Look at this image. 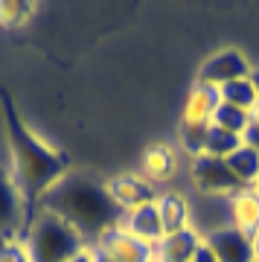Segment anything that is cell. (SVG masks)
<instances>
[{"mask_svg":"<svg viewBox=\"0 0 259 262\" xmlns=\"http://www.w3.org/2000/svg\"><path fill=\"white\" fill-rule=\"evenodd\" d=\"M178 169H181V151L169 143H152L140 158V175L155 187L169 184L178 175Z\"/></svg>","mask_w":259,"mask_h":262,"instance_id":"9","label":"cell"},{"mask_svg":"<svg viewBox=\"0 0 259 262\" xmlns=\"http://www.w3.org/2000/svg\"><path fill=\"white\" fill-rule=\"evenodd\" d=\"M227 222L245 236H253L259 230V192L256 189H239L233 198H227Z\"/></svg>","mask_w":259,"mask_h":262,"instance_id":"14","label":"cell"},{"mask_svg":"<svg viewBox=\"0 0 259 262\" xmlns=\"http://www.w3.org/2000/svg\"><path fill=\"white\" fill-rule=\"evenodd\" d=\"M96 251H102L114 262H155L158 259V248L134 239L128 230H122L120 225L111 227L108 233L99 236V242L93 245Z\"/></svg>","mask_w":259,"mask_h":262,"instance_id":"7","label":"cell"},{"mask_svg":"<svg viewBox=\"0 0 259 262\" xmlns=\"http://www.w3.org/2000/svg\"><path fill=\"white\" fill-rule=\"evenodd\" d=\"M242 143L259 151V120H250V125L245 128V134H242Z\"/></svg>","mask_w":259,"mask_h":262,"instance_id":"23","label":"cell"},{"mask_svg":"<svg viewBox=\"0 0 259 262\" xmlns=\"http://www.w3.org/2000/svg\"><path fill=\"white\" fill-rule=\"evenodd\" d=\"M32 213H35V207L24 198L12 172L0 166V245L12 242V239H24V230H27Z\"/></svg>","mask_w":259,"mask_h":262,"instance_id":"4","label":"cell"},{"mask_svg":"<svg viewBox=\"0 0 259 262\" xmlns=\"http://www.w3.org/2000/svg\"><path fill=\"white\" fill-rule=\"evenodd\" d=\"M155 262H160V259H155Z\"/></svg>","mask_w":259,"mask_h":262,"instance_id":"31","label":"cell"},{"mask_svg":"<svg viewBox=\"0 0 259 262\" xmlns=\"http://www.w3.org/2000/svg\"><path fill=\"white\" fill-rule=\"evenodd\" d=\"M239 146H242V137H236V134H230V131H224V128H219V125L210 122L207 137H204V155H207V158L227 160Z\"/></svg>","mask_w":259,"mask_h":262,"instance_id":"17","label":"cell"},{"mask_svg":"<svg viewBox=\"0 0 259 262\" xmlns=\"http://www.w3.org/2000/svg\"><path fill=\"white\" fill-rule=\"evenodd\" d=\"M250 82H253V88L259 91V67H253V70H250Z\"/></svg>","mask_w":259,"mask_h":262,"instance_id":"28","label":"cell"},{"mask_svg":"<svg viewBox=\"0 0 259 262\" xmlns=\"http://www.w3.org/2000/svg\"><path fill=\"white\" fill-rule=\"evenodd\" d=\"M210 125H195V122H181V151L186 158H201L204 155V137Z\"/></svg>","mask_w":259,"mask_h":262,"instance_id":"21","label":"cell"},{"mask_svg":"<svg viewBox=\"0 0 259 262\" xmlns=\"http://www.w3.org/2000/svg\"><path fill=\"white\" fill-rule=\"evenodd\" d=\"M204 245V236L195 227H186L181 233L163 236L158 245V259L160 262H192L195 251Z\"/></svg>","mask_w":259,"mask_h":262,"instance_id":"15","label":"cell"},{"mask_svg":"<svg viewBox=\"0 0 259 262\" xmlns=\"http://www.w3.org/2000/svg\"><path fill=\"white\" fill-rule=\"evenodd\" d=\"M253 64L242 56L239 50H219L215 56H210L201 64V73H198V82L215 84V88H224V84L236 82V79H248Z\"/></svg>","mask_w":259,"mask_h":262,"instance_id":"8","label":"cell"},{"mask_svg":"<svg viewBox=\"0 0 259 262\" xmlns=\"http://www.w3.org/2000/svg\"><path fill=\"white\" fill-rule=\"evenodd\" d=\"M256 99H259V91L253 88L250 76L248 79H236V82L222 88V102L233 105V108H242V111H248V114H250V108L256 105Z\"/></svg>","mask_w":259,"mask_h":262,"instance_id":"18","label":"cell"},{"mask_svg":"<svg viewBox=\"0 0 259 262\" xmlns=\"http://www.w3.org/2000/svg\"><path fill=\"white\" fill-rule=\"evenodd\" d=\"M35 15V3L29 0H0V27L20 29Z\"/></svg>","mask_w":259,"mask_h":262,"instance_id":"19","label":"cell"},{"mask_svg":"<svg viewBox=\"0 0 259 262\" xmlns=\"http://www.w3.org/2000/svg\"><path fill=\"white\" fill-rule=\"evenodd\" d=\"M0 262H32L24 239H12V242L0 245Z\"/></svg>","mask_w":259,"mask_h":262,"instance_id":"22","label":"cell"},{"mask_svg":"<svg viewBox=\"0 0 259 262\" xmlns=\"http://www.w3.org/2000/svg\"><path fill=\"white\" fill-rule=\"evenodd\" d=\"M250 245H253V256H256V262H259V230L250 236Z\"/></svg>","mask_w":259,"mask_h":262,"instance_id":"26","label":"cell"},{"mask_svg":"<svg viewBox=\"0 0 259 262\" xmlns=\"http://www.w3.org/2000/svg\"><path fill=\"white\" fill-rule=\"evenodd\" d=\"M24 245L32 262H70L76 253L91 248L73 225H67L64 219H58L44 207H35L24 230Z\"/></svg>","mask_w":259,"mask_h":262,"instance_id":"3","label":"cell"},{"mask_svg":"<svg viewBox=\"0 0 259 262\" xmlns=\"http://www.w3.org/2000/svg\"><path fill=\"white\" fill-rule=\"evenodd\" d=\"M253 189H256V192H259V181H256V187H253Z\"/></svg>","mask_w":259,"mask_h":262,"instance_id":"30","label":"cell"},{"mask_svg":"<svg viewBox=\"0 0 259 262\" xmlns=\"http://www.w3.org/2000/svg\"><path fill=\"white\" fill-rule=\"evenodd\" d=\"M222 105V88L207 82H198L189 88L184 102V111H181V122H195V125H210L213 122V114L219 111Z\"/></svg>","mask_w":259,"mask_h":262,"instance_id":"11","label":"cell"},{"mask_svg":"<svg viewBox=\"0 0 259 262\" xmlns=\"http://www.w3.org/2000/svg\"><path fill=\"white\" fill-rule=\"evenodd\" d=\"M158 215H160V225H163V233H181L186 227H192V204L184 192L178 189H163L158 192Z\"/></svg>","mask_w":259,"mask_h":262,"instance_id":"12","label":"cell"},{"mask_svg":"<svg viewBox=\"0 0 259 262\" xmlns=\"http://www.w3.org/2000/svg\"><path fill=\"white\" fill-rule=\"evenodd\" d=\"M227 166H230V172L239 178V184L245 189L256 187V181H259V151L256 149H250V146L242 143L239 149L227 158Z\"/></svg>","mask_w":259,"mask_h":262,"instance_id":"16","label":"cell"},{"mask_svg":"<svg viewBox=\"0 0 259 262\" xmlns=\"http://www.w3.org/2000/svg\"><path fill=\"white\" fill-rule=\"evenodd\" d=\"M213 125L230 131V134H236V137H242L245 128L250 125V114L242 111V108H233V105L222 102V105H219V111L213 114Z\"/></svg>","mask_w":259,"mask_h":262,"instance_id":"20","label":"cell"},{"mask_svg":"<svg viewBox=\"0 0 259 262\" xmlns=\"http://www.w3.org/2000/svg\"><path fill=\"white\" fill-rule=\"evenodd\" d=\"M105 184H108V192H111L114 204L120 207V213H131L137 207H146V204L158 201V187L148 184L140 172H122V175L108 178Z\"/></svg>","mask_w":259,"mask_h":262,"instance_id":"6","label":"cell"},{"mask_svg":"<svg viewBox=\"0 0 259 262\" xmlns=\"http://www.w3.org/2000/svg\"><path fill=\"white\" fill-rule=\"evenodd\" d=\"M250 120H259V99H256V105L250 108Z\"/></svg>","mask_w":259,"mask_h":262,"instance_id":"29","label":"cell"},{"mask_svg":"<svg viewBox=\"0 0 259 262\" xmlns=\"http://www.w3.org/2000/svg\"><path fill=\"white\" fill-rule=\"evenodd\" d=\"M120 227L128 230L134 239H140V242H146V245H155V248L166 236L163 233V225H160V215H158V204H146V207L131 210V213H122Z\"/></svg>","mask_w":259,"mask_h":262,"instance_id":"13","label":"cell"},{"mask_svg":"<svg viewBox=\"0 0 259 262\" xmlns=\"http://www.w3.org/2000/svg\"><path fill=\"white\" fill-rule=\"evenodd\" d=\"M70 262H93V245H91V248H84L82 253H76Z\"/></svg>","mask_w":259,"mask_h":262,"instance_id":"25","label":"cell"},{"mask_svg":"<svg viewBox=\"0 0 259 262\" xmlns=\"http://www.w3.org/2000/svg\"><path fill=\"white\" fill-rule=\"evenodd\" d=\"M93 262H114V259H108L102 251H96V248H93Z\"/></svg>","mask_w":259,"mask_h":262,"instance_id":"27","label":"cell"},{"mask_svg":"<svg viewBox=\"0 0 259 262\" xmlns=\"http://www.w3.org/2000/svg\"><path fill=\"white\" fill-rule=\"evenodd\" d=\"M3 125H6V143H9V172L18 189L24 192L32 207L44 201V195L58 181L70 175V160L64 151L35 134L24 117L15 111L9 96H3Z\"/></svg>","mask_w":259,"mask_h":262,"instance_id":"1","label":"cell"},{"mask_svg":"<svg viewBox=\"0 0 259 262\" xmlns=\"http://www.w3.org/2000/svg\"><path fill=\"white\" fill-rule=\"evenodd\" d=\"M189 181L204 198H222V201H227L239 189H245L239 184V178L230 172L227 160L207 158V155L189 160Z\"/></svg>","mask_w":259,"mask_h":262,"instance_id":"5","label":"cell"},{"mask_svg":"<svg viewBox=\"0 0 259 262\" xmlns=\"http://www.w3.org/2000/svg\"><path fill=\"white\" fill-rule=\"evenodd\" d=\"M38 207H44L58 219H64L67 225H73L88 245H96L99 236L117 227L122 219L120 207L114 204L111 192H108V184L84 172L64 175Z\"/></svg>","mask_w":259,"mask_h":262,"instance_id":"2","label":"cell"},{"mask_svg":"<svg viewBox=\"0 0 259 262\" xmlns=\"http://www.w3.org/2000/svg\"><path fill=\"white\" fill-rule=\"evenodd\" d=\"M204 242L213 248V253L219 256V262H256L250 236H245L233 225H224V227L210 230V233L204 236Z\"/></svg>","mask_w":259,"mask_h":262,"instance_id":"10","label":"cell"},{"mask_svg":"<svg viewBox=\"0 0 259 262\" xmlns=\"http://www.w3.org/2000/svg\"><path fill=\"white\" fill-rule=\"evenodd\" d=\"M192 262H219V256H215V253H213V248H210V245L204 242L201 248H198V251H195Z\"/></svg>","mask_w":259,"mask_h":262,"instance_id":"24","label":"cell"}]
</instances>
